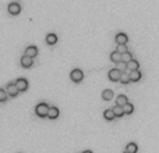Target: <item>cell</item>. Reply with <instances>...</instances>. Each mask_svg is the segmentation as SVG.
<instances>
[{"label":"cell","mask_w":159,"mask_h":153,"mask_svg":"<svg viewBox=\"0 0 159 153\" xmlns=\"http://www.w3.org/2000/svg\"><path fill=\"white\" fill-rule=\"evenodd\" d=\"M126 68H128L130 71H133V70H138V68H140V63H138L137 60L131 58L130 61L126 63Z\"/></svg>","instance_id":"obj_11"},{"label":"cell","mask_w":159,"mask_h":153,"mask_svg":"<svg viewBox=\"0 0 159 153\" xmlns=\"http://www.w3.org/2000/svg\"><path fill=\"white\" fill-rule=\"evenodd\" d=\"M7 100V93H6V91H3L2 88H0V102L3 103Z\"/></svg>","instance_id":"obj_23"},{"label":"cell","mask_w":159,"mask_h":153,"mask_svg":"<svg viewBox=\"0 0 159 153\" xmlns=\"http://www.w3.org/2000/svg\"><path fill=\"white\" fill-rule=\"evenodd\" d=\"M112 111H113V114H115V117H123V116H124L123 107H122V106H117V105H116L115 107L112 109Z\"/></svg>","instance_id":"obj_14"},{"label":"cell","mask_w":159,"mask_h":153,"mask_svg":"<svg viewBox=\"0 0 159 153\" xmlns=\"http://www.w3.org/2000/svg\"><path fill=\"white\" fill-rule=\"evenodd\" d=\"M116 66H117V70H119V71H122V73H123L124 70H126V63H124V61L116 63Z\"/></svg>","instance_id":"obj_24"},{"label":"cell","mask_w":159,"mask_h":153,"mask_svg":"<svg viewBox=\"0 0 159 153\" xmlns=\"http://www.w3.org/2000/svg\"><path fill=\"white\" fill-rule=\"evenodd\" d=\"M116 105L117 106H123V105H126L127 102H128V99H127V96L126 95H119L117 96V99H116Z\"/></svg>","instance_id":"obj_19"},{"label":"cell","mask_w":159,"mask_h":153,"mask_svg":"<svg viewBox=\"0 0 159 153\" xmlns=\"http://www.w3.org/2000/svg\"><path fill=\"white\" fill-rule=\"evenodd\" d=\"M124 153H128V152H124Z\"/></svg>","instance_id":"obj_27"},{"label":"cell","mask_w":159,"mask_h":153,"mask_svg":"<svg viewBox=\"0 0 159 153\" xmlns=\"http://www.w3.org/2000/svg\"><path fill=\"white\" fill-rule=\"evenodd\" d=\"M70 78H71V81H74V82H81V81L84 80V74L80 68H74L71 73H70Z\"/></svg>","instance_id":"obj_2"},{"label":"cell","mask_w":159,"mask_h":153,"mask_svg":"<svg viewBox=\"0 0 159 153\" xmlns=\"http://www.w3.org/2000/svg\"><path fill=\"white\" fill-rule=\"evenodd\" d=\"M119 81L122 82V84L126 85V84H128V82H130V78H128V75H127L126 73H122V74H120V80Z\"/></svg>","instance_id":"obj_22"},{"label":"cell","mask_w":159,"mask_h":153,"mask_svg":"<svg viewBox=\"0 0 159 153\" xmlns=\"http://www.w3.org/2000/svg\"><path fill=\"white\" fill-rule=\"evenodd\" d=\"M137 150H138V146H137V143H134V142H130L126 146V152H128V153H137Z\"/></svg>","instance_id":"obj_18"},{"label":"cell","mask_w":159,"mask_h":153,"mask_svg":"<svg viewBox=\"0 0 159 153\" xmlns=\"http://www.w3.org/2000/svg\"><path fill=\"white\" fill-rule=\"evenodd\" d=\"M115 40H116V43H117V45H127V42H128V36H127L126 33L120 32V33L116 35Z\"/></svg>","instance_id":"obj_6"},{"label":"cell","mask_w":159,"mask_h":153,"mask_svg":"<svg viewBox=\"0 0 159 153\" xmlns=\"http://www.w3.org/2000/svg\"><path fill=\"white\" fill-rule=\"evenodd\" d=\"M34 64V60L31 57H28V56H24V57H21V66L24 67V68H31Z\"/></svg>","instance_id":"obj_9"},{"label":"cell","mask_w":159,"mask_h":153,"mask_svg":"<svg viewBox=\"0 0 159 153\" xmlns=\"http://www.w3.org/2000/svg\"><path fill=\"white\" fill-rule=\"evenodd\" d=\"M131 58H133V55H131L130 52H124V53H122V61L127 63V61H130Z\"/></svg>","instance_id":"obj_21"},{"label":"cell","mask_w":159,"mask_h":153,"mask_svg":"<svg viewBox=\"0 0 159 153\" xmlns=\"http://www.w3.org/2000/svg\"><path fill=\"white\" fill-rule=\"evenodd\" d=\"M46 43L53 46V45L57 43V35L56 33H47L46 35Z\"/></svg>","instance_id":"obj_12"},{"label":"cell","mask_w":159,"mask_h":153,"mask_svg":"<svg viewBox=\"0 0 159 153\" xmlns=\"http://www.w3.org/2000/svg\"><path fill=\"white\" fill-rule=\"evenodd\" d=\"M47 110H49V106H47L45 102H41L39 105H36L35 113H36V116L38 117H46Z\"/></svg>","instance_id":"obj_1"},{"label":"cell","mask_w":159,"mask_h":153,"mask_svg":"<svg viewBox=\"0 0 159 153\" xmlns=\"http://www.w3.org/2000/svg\"><path fill=\"white\" fill-rule=\"evenodd\" d=\"M128 78L130 81H134V82H137V81L141 80V73L138 71V70H133L130 74H128Z\"/></svg>","instance_id":"obj_13"},{"label":"cell","mask_w":159,"mask_h":153,"mask_svg":"<svg viewBox=\"0 0 159 153\" xmlns=\"http://www.w3.org/2000/svg\"><path fill=\"white\" fill-rule=\"evenodd\" d=\"M84 153H92V152H91V150H85V152H84Z\"/></svg>","instance_id":"obj_26"},{"label":"cell","mask_w":159,"mask_h":153,"mask_svg":"<svg viewBox=\"0 0 159 153\" xmlns=\"http://www.w3.org/2000/svg\"><path fill=\"white\" fill-rule=\"evenodd\" d=\"M122 107H123V113L124 114H131L134 111V106L131 105V103H128V102H127L126 105H123Z\"/></svg>","instance_id":"obj_16"},{"label":"cell","mask_w":159,"mask_h":153,"mask_svg":"<svg viewBox=\"0 0 159 153\" xmlns=\"http://www.w3.org/2000/svg\"><path fill=\"white\" fill-rule=\"evenodd\" d=\"M110 60H112L113 63H119V61H122V55H120L119 52H112V53H110Z\"/></svg>","instance_id":"obj_15"},{"label":"cell","mask_w":159,"mask_h":153,"mask_svg":"<svg viewBox=\"0 0 159 153\" xmlns=\"http://www.w3.org/2000/svg\"><path fill=\"white\" fill-rule=\"evenodd\" d=\"M4 91H6L7 96H11V98H15V96L18 95V89H17V86H15L14 84H8L7 88H6Z\"/></svg>","instance_id":"obj_4"},{"label":"cell","mask_w":159,"mask_h":153,"mask_svg":"<svg viewBox=\"0 0 159 153\" xmlns=\"http://www.w3.org/2000/svg\"><path fill=\"white\" fill-rule=\"evenodd\" d=\"M46 117H49L50 120H56V118L59 117V109L57 107H49Z\"/></svg>","instance_id":"obj_10"},{"label":"cell","mask_w":159,"mask_h":153,"mask_svg":"<svg viewBox=\"0 0 159 153\" xmlns=\"http://www.w3.org/2000/svg\"><path fill=\"white\" fill-rule=\"evenodd\" d=\"M20 11H21V7H20V4L18 3H10L8 4V13L11 15H18L20 14Z\"/></svg>","instance_id":"obj_7"},{"label":"cell","mask_w":159,"mask_h":153,"mask_svg":"<svg viewBox=\"0 0 159 153\" xmlns=\"http://www.w3.org/2000/svg\"><path fill=\"white\" fill-rule=\"evenodd\" d=\"M102 98H103V100H112L113 91L112 89H105V91L102 92Z\"/></svg>","instance_id":"obj_17"},{"label":"cell","mask_w":159,"mask_h":153,"mask_svg":"<svg viewBox=\"0 0 159 153\" xmlns=\"http://www.w3.org/2000/svg\"><path fill=\"white\" fill-rule=\"evenodd\" d=\"M36 55H38V48L36 46H28L25 49V55L24 56H28V57L34 58V57H36Z\"/></svg>","instance_id":"obj_8"},{"label":"cell","mask_w":159,"mask_h":153,"mask_svg":"<svg viewBox=\"0 0 159 153\" xmlns=\"http://www.w3.org/2000/svg\"><path fill=\"white\" fill-rule=\"evenodd\" d=\"M116 52H119L120 55H122V53L127 52V46H126V45H119V46H117V49H116Z\"/></svg>","instance_id":"obj_25"},{"label":"cell","mask_w":159,"mask_h":153,"mask_svg":"<svg viewBox=\"0 0 159 153\" xmlns=\"http://www.w3.org/2000/svg\"><path fill=\"white\" fill-rule=\"evenodd\" d=\"M14 85L17 86L18 92H25L27 89H28V81H27L25 78H18L14 82Z\"/></svg>","instance_id":"obj_3"},{"label":"cell","mask_w":159,"mask_h":153,"mask_svg":"<svg viewBox=\"0 0 159 153\" xmlns=\"http://www.w3.org/2000/svg\"><path fill=\"white\" fill-rule=\"evenodd\" d=\"M120 74H122V71H119L117 68H113L109 71L108 76H109V80L113 81V82H117V81L120 80Z\"/></svg>","instance_id":"obj_5"},{"label":"cell","mask_w":159,"mask_h":153,"mask_svg":"<svg viewBox=\"0 0 159 153\" xmlns=\"http://www.w3.org/2000/svg\"><path fill=\"white\" fill-rule=\"evenodd\" d=\"M103 117H105L108 121H112L113 118H115V114H113V111H112V109H108V110H105L103 111Z\"/></svg>","instance_id":"obj_20"}]
</instances>
